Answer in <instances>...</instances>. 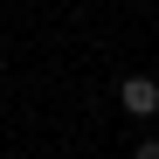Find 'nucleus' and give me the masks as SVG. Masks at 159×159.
Wrapping results in <instances>:
<instances>
[{"instance_id":"nucleus-1","label":"nucleus","mask_w":159,"mask_h":159,"mask_svg":"<svg viewBox=\"0 0 159 159\" xmlns=\"http://www.w3.org/2000/svg\"><path fill=\"white\" fill-rule=\"evenodd\" d=\"M118 104L131 118H152L159 111V83H152V76H125V83H118Z\"/></svg>"},{"instance_id":"nucleus-2","label":"nucleus","mask_w":159,"mask_h":159,"mask_svg":"<svg viewBox=\"0 0 159 159\" xmlns=\"http://www.w3.org/2000/svg\"><path fill=\"white\" fill-rule=\"evenodd\" d=\"M131 159H159V139H139V145H131Z\"/></svg>"}]
</instances>
